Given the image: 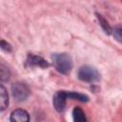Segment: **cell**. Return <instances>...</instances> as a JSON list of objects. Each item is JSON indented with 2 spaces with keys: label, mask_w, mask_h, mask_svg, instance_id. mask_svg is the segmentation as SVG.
<instances>
[{
  "label": "cell",
  "mask_w": 122,
  "mask_h": 122,
  "mask_svg": "<svg viewBox=\"0 0 122 122\" xmlns=\"http://www.w3.org/2000/svg\"><path fill=\"white\" fill-rule=\"evenodd\" d=\"M51 60L54 68L60 73L68 74L72 69V59L69 54L65 52L53 53L51 55Z\"/></svg>",
  "instance_id": "obj_1"
},
{
  "label": "cell",
  "mask_w": 122,
  "mask_h": 122,
  "mask_svg": "<svg viewBox=\"0 0 122 122\" xmlns=\"http://www.w3.org/2000/svg\"><path fill=\"white\" fill-rule=\"evenodd\" d=\"M72 118L75 122H86L87 117L85 115V112L82 109L79 107H75L72 110Z\"/></svg>",
  "instance_id": "obj_8"
},
{
  "label": "cell",
  "mask_w": 122,
  "mask_h": 122,
  "mask_svg": "<svg viewBox=\"0 0 122 122\" xmlns=\"http://www.w3.org/2000/svg\"><path fill=\"white\" fill-rule=\"evenodd\" d=\"M112 35L116 41L122 43V28H115L112 30Z\"/></svg>",
  "instance_id": "obj_12"
},
{
  "label": "cell",
  "mask_w": 122,
  "mask_h": 122,
  "mask_svg": "<svg viewBox=\"0 0 122 122\" xmlns=\"http://www.w3.org/2000/svg\"><path fill=\"white\" fill-rule=\"evenodd\" d=\"M9 105V95L6 88L1 85L0 86V111L3 112Z\"/></svg>",
  "instance_id": "obj_7"
},
{
  "label": "cell",
  "mask_w": 122,
  "mask_h": 122,
  "mask_svg": "<svg viewBox=\"0 0 122 122\" xmlns=\"http://www.w3.org/2000/svg\"><path fill=\"white\" fill-rule=\"evenodd\" d=\"M26 65L28 67H40V68H48L50 66L49 62L46 61L43 57L34 54L28 55L26 60Z\"/></svg>",
  "instance_id": "obj_5"
},
{
  "label": "cell",
  "mask_w": 122,
  "mask_h": 122,
  "mask_svg": "<svg viewBox=\"0 0 122 122\" xmlns=\"http://www.w3.org/2000/svg\"><path fill=\"white\" fill-rule=\"evenodd\" d=\"M77 75L81 81L87 83H95L100 80V73L98 72V71L89 65L80 67Z\"/></svg>",
  "instance_id": "obj_2"
},
{
  "label": "cell",
  "mask_w": 122,
  "mask_h": 122,
  "mask_svg": "<svg viewBox=\"0 0 122 122\" xmlns=\"http://www.w3.org/2000/svg\"><path fill=\"white\" fill-rule=\"evenodd\" d=\"M1 49L5 51H11V46L10 43L6 42L5 40H1Z\"/></svg>",
  "instance_id": "obj_13"
},
{
  "label": "cell",
  "mask_w": 122,
  "mask_h": 122,
  "mask_svg": "<svg viewBox=\"0 0 122 122\" xmlns=\"http://www.w3.org/2000/svg\"><path fill=\"white\" fill-rule=\"evenodd\" d=\"M11 93H12L13 98L16 101L21 102V101L26 100L29 97V95L30 93V91L25 83L15 82L11 85Z\"/></svg>",
  "instance_id": "obj_3"
},
{
  "label": "cell",
  "mask_w": 122,
  "mask_h": 122,
  "mask_svg": "<svg viewBox=\"0 0 122 122\" xmlns=\"http://www.w3.org/2000/svg\"><path fill=\"white\" fill-rule=\"evenodd\" d=\"M10 120L11 122H28L30 120V116L25 110L17 109L11 112Z\"/></svg>",
  "instance_id": "obj_6"
},
{
  "label": "cell",
  "mask_w": 122,
  "mask_h": 122,
  "mask_svg": "<svg viewBox=\"0 0 122 122\" xmlns=\"http://www.w3.org/2000/svg\"><path fill=\"white\" fill-rule=\"evenodd\" d=\"M68 98H69L68 92H66V91H58L54 93V95L52 97V104H53L54 109L58 112H61L64 111Z\"/></svg>",
  "instance_id": "obj_4"
},
{
  "label": "cell",
  "mask_w": 122,
  "mask_h": 122,
  "mask_svg": "<svg viewBox=\"0 0 122 122\" xmlns=\"http://www.w3.org/2000/svg\"><path fill=\"white\" fill-rule=\"evenodd\" d=\"M10 71L9 69L4 65V64H1L0 65V78H1V81L2 82H6L10 79Z\"/></svg>",
  "instance_id": "obj_11"
},
{
  "label": "cell",
  "mask_w": 122,
  "mask_h": 122,
  "mask_svg": "<svg viewBox=\"0 0 122 122\" xmlns=\"http://www.w3.org/2000/svg\"><path fill=\"white\" fill-rule=\"evenodd\" d=\"M95 15H96V17H97V19H98L99 25L101 26V28L103 29V30L105 31V33H107V34L112 33V27L109 25L108 21H107L101 14H99V13H95Z\"/></svg>",
  "instance_id": "obj_9"
},
{
  "label": "cell",
  "mask_w": 122,
  "mask_h": 122,
  "mask_svg": "<svg viewBox=\"0 0 122 122\" xmlns=\"http://www.w3.org/2000/svg\"><path fill=\"white\" fill-rule=\"evenodd\" d=\"M68 97L71 98V99L81 101V102H88L89 101V97L86 94L79 93V92H68Z\"/></svg>",
  "instance_id": "obj_10"
}]
</instances>
